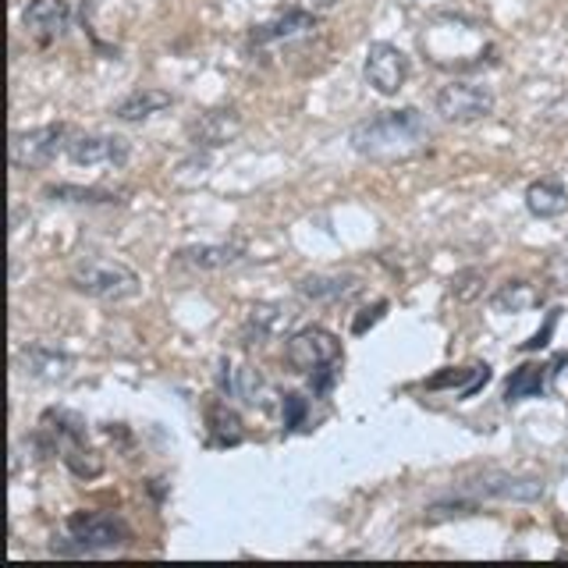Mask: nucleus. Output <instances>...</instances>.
Wrapping results in <instances>:
<instances>
[{"mask_svg":"<svg viewBox=\"0 0 568 568\" xmlns=\"http://www.w3.org/2000/svg\"><path fill=\"white\" fill-rule=\"evenodd\" d=\"M352 150L359 156H408L430 142V124L416 106H398V111L369 114L348 135Z\"/></svg>","mask_w":568,"mask_h":568,"instance_id":"f257e3e1","label":"nucleus"},{"mask_svg":"<svg viewBox=\"0 0 568 568\" xmlns=\"http://www.w3.org/2000/svg\"><path fill=\"white\" fill-rule=\"evenodd\" d=\"M71 288L100 302H129L142 292V281L129 263L114 256H85L71 266Z\"/></svg>","mask_w":568,"mask_h":568,"instance_id":"f03ea898","label":"nucleus"},{"mask_svg":"<svg viewBox=\"0 0 568 568\" xmlns=\"http://www.w3.org/2000/svg\"><path fill=\"white\" fill-rule=\"evenodd\" d=\"M64 532H68V544H53L58 555H89V550H111V547H121L129 544V526L118 515H106V511H75L68 515L64 523Z\"/></svg>","mask_w":568,"mask_h":568,"instance_id":"7ed1b4c3","label":"nucleus"},{"mask_svg":"<svg viewBox=\"0 0 568 568\" xmlns=\"http://www.w3.org/2000/svg\"><path fill=\"white\" fill-rule=\"evenodd\" d=\"M437 114L448 124H476L494 114V93L487 85H473V82H448L437 89L434 97Z\"/></svg>","mask_w":568,"mask_h":568,"instance_id":"20e7f679","label":"nucleus"},{"mask_svg":"<svg viewBox=\"0 0 568 568\" xmlns=\"http://www.w3.org/2000/svg\"><path fill=\"white\" fill-rule=\"evenodd\" d=\"M342 359V342L327 327H302L284 345V363L295 373H316Z\"/></svg>","mask_w":568,"mask_h":568,"instance_id":"39448f33","label":"nucleus"},{"mask_svg":"<svg viewBox=\"0 0 568 568\" xmlns=\"http://www.w3.org/2000/svg\"><path fill=\"white\" fill-rule=\"evenodd\" d=\"M64 146V124H40V129L11 135V168L36 171L47 168L58 150Z\"/></svg>","mask_w":568,"mask_h":568,"instance_id":"423d86ee","label":"nucleus"},{"mask_svg":"<svg viewBox=\"0 0 568 568\" xmlns=\"http://www.w3.org/2000/svg\"><path fill=\"white\" fill-rule=\"evenodd\" d=\"M408 71H413V64H408L405 50H398L395 43H369L366 61H363V75L381 97H395L408 82Z\"/></svg>","mask_w":568,"mask_h":568,"instance_id":"0eeeda50","label":"nucleus"},{"mask_svg":"<svg viewBox=\"0 0 568 568\" xmlns=\"http://www.w3.org/2000/svg\"><path fill=\"white\" fill-rule=\"evenodd\" d=\"M242 129H245V121L235 106H213V111H203L200 118L189 121L185 135L195 150H221L227 142H235Z\"/></svg>","mask_w":568,"mask_h":568,"instance_id":"6e6552de","label":"nucleus"},{"mask_svg":"<svg viewBox=\"0 0 568 568\" xmlns=\"http://www.w3.org/2000/svg\"><path fill=\"white\" fill-rule=\"evenodd\" d=\"M217 387L224 390L227 398H242L245 405H253V408H271V398H274V390L260 377V369L227 359V355L217 363Z\"/></svg>","mask_w":568,"mask_h":568,"instance_id":"1a4fd4ad","label":"nucleus"},{"mask_svg":"<svg viewBox=\"0 0 568 568\" xmlns=\"http://www.w3.org/2000/svg\"><path fill=\"white\" fill-rule=\"evenodd\" d=\"M64 153L75 168H97V164H111L121 168L129 160V139L121 135H75L64 142Z\"/></svg>","mask_w":568,"mask_h":568,"instance_id":"9d476101","label":"nucleus"},{"mask_svg":"<svg viewBox=\"0 0 568 568\" xmlns=\"http://www.w3.org/2000/svg\"><path fill=\"white\" fill-rule=\"evenodd\" d=\"M469 490H479L484 497H497V501H540L544 497V479L537 476H511V473H484L476 476Z\"/></svg>","mask_w":568,"mask_h":568,"instance_id":"9b49d317","label":"nucleus"},{"mask_svg":"<svg viewBox=\"0 0 568 568\" xmlns=\"http://www.w3.org/2000/svg\"><path fill=\"white\" fill-rule=\"evenodd\" d=\"M18 369H22L29 381L61 384L71 373V355L53 345H26V348H18Z\"/></svg>","mask_w":568,"mask_h":568,"instance_id":"f8f14e48","label":"nucleus"},{"mask_svg":"<svg viewBox=\"0 0 568 568\" xmlns=\"http://www.w3.org/2000/svg\"><path fill=\"white\" fill-rule=\"evenodd\" d=\"M295 288L302 298L334 306V302H352L355 295H363V277H355V274H306V277H298Z\"/></svg>","mask_w":568,"mask_h":568,"instance_id":"ddd939ff","label":"nucleus"},{"mask_svg":"<svg viewBox=\"0 0 568 568\" xmlns=\"http://www.w3.org/2000/svg\"><path fill=\"white\" fill-rule=\"evenodd\" d=\"M22 26L43 43L58 40L71 26V4L68 0H29L22 11Z\"/></svg>","mask_w":568,"mask_h":568,"instance_id":"4468645a","label":"nucleus"},{"mask_svg":"<svg viewBox=\"0 0 568 568\" xmlns=\"http://www.w3.org/2000/svg\"><path fill=\"white\" fill-rule=\"evenodd\" d=\"M298 313L292 306H284V302H256V306H248V316H245V334L256 337V342H266V337H281L295 327Z\"/></svg>","mask_w":568,"mask_h":568,"instance_id":"2eb2a0df","label":"nucleus"},{"mask_svg":"<svg viewBox=\"0 0 568 568\" xmlns=\"http://www.w3.org/2000/svg\"><path fill=\"white\" fill-rule=\"evenodd\" d=\"M245 248L235 242H203V245H185L178 253V263L192 266V271H227V266L242 263Z\"/></svg>","mask_w":568,"mask_h":568,"instance_id":"dca6fc26","label":"nucleus"},{"mask_svg":"<svg viewBox=\"0 0 568 568\" xmlns=\"http://www.w3.org/2000/svg\"><path fill=\"white\" fill-rule=\"evenodd\" d=\"M174 106V97L164 93V89H135L132 97H124L114 106V118L124 124H139V121H150L156 114H164Z\"/></svg>","mask_w":568,"mask_h":568,"instance_id":"f3484780","label":"nucleus"},{"mask_svg":"<svg viewBox=\"0 0 568 568\" xmlns=\"http://www.w3.org/2000/svg\"><path fill=\"white\" fill-rule=\"evenodd\" d=\"M526 210L532 213V217H540V221H555L568 210V189L561 182H550V178H544V182H532L526 189Z\"/></svg>","mask_w":568,"mask_h":568,"instance_id":"a211bd4d","label":"nucleus"},{"mask_svg":"<svg viewBox=\"0 0 568 568\" xmlns=\"http://www.w3.org/2000/svg\"><path fill=\"white\" fill-rule=\"evenodd\" d=\"M316 26V14H310V11H288V14H281V18H274V22H263V26H256L253 29V43L256 47H263V43H277V40H288V36H295V32H306V29H313Z\"/></svg>","mask_w":568,"mask_h":568,"instance_id":"6ab92c4d","label":"nucleus"},{"mask_svg":"<svg viewBox=\"0 0 568 568\" xmlns=\"http://www.w3.org/2000/svg\"><path fill=\"white\" fill-rule=\"evenodd\" d=\"M532 306H540V292L529 281H508L490 298L494 313H529Z\"/></svg>","mask_w":568,"mask_h":568,"instance_id":"aec40b11","label":"nucleus"},{"mask_svg":"<svg viewBox=\"0 0 568 568\" xmlns=\"http://www.w3.org/2000/svg\"><path fill=\"white\" fill-rule=\"evenodd\" d=\"M206 423H210L213 444H242V437H245V426H242L239 413L227 408L224 402H213L206 408Z\"/></svg>","mask_w":568,"mask_h":568,"instance_id":"412c9836","label":"nucleus"},{"mask_svg":"<svg viewBox=\"0 0 568 568\" xmlns=\"http://www.w3.org/2000/svg\"><path fill=\"white\" fill-rule=\"evenodd\" d=\"M544 377H547V366L540 363H526L519 366L508 377L505 384V402H523V398H537L544 390Z\"/></svg>","mask_w":568,"mask_h":568,"instance_id":"4be33fe9","label":"nucleus"},{"mask_svg":"<svg viewBox=\"0 0 568 568\" xmlns=\"http://www.w3.org/2000/svg\"><path fill=\"white\" fill-rule=\"evenodd\" d=\"M47 200H58V203H89V206H97V203H124L121 200V192H111V189H82V185H47Z\"/></svg>","mask_w":568,"mask_h":568,"instance_id":"5701e85b","label":"nucleus"},{"mask_svg":"<svg viewBox=\"0 0 568 568\" xmlns=\"http://www.w3.org/2000/svg\"><path fill=\"white\" fill-rule=\"evenodd\" d=\"M64 466L75 473V476H100L103 462L93 448H85V444H71V448H64Z\"/></svg>","mask_w":568,"mask_h":568,"instance_id":"b1692460","label":"nucleus"},{"mask_svg":"<svg viewBox=\"0 0 568 568\" xmlns=\"http://www.w3.org/2000/svg\"><path fill=\"white\" fill-rule=\"evenodd\" d=\"M484 284H487L484 271H476V266H469V271H458V274L452 277V295H455L458 302H473V298L484 295Z\"/></svg>","mask_w":568,"mask_h":568,"instance_id":"393cba45","label":"nucleus"},{"mask_svg":"<svg viewBox=\"0 0 568 568\" xmlns=\"http://www.w3.org/2000/svg\"><path fill=\"white\" fill-rule=\"evenodd\" d=\"M281 413H284V430H302L310 416V398L288 390V395H281Z\"/></svg>","mask_w":568,"mask_h":568,"instance_id":"a878e982","label":"nucleus"},{"mask_svg":"<svg viewBox=\"0 0 568 568\" xmlns=\"http://www.w3.org/2000/svg\"><path fill=\"white\" fill-rule=\"evenodd\" d=\"M476 501H437L426 508V523H440V519H455V515H476Z\"/></svg>","mask_w":568,"mask_h":568,"instance_id":"bb28decb","label":"nucleus"},{"mask_svg":"<svg viewBox=\"0 0 568 568\" xmlns=\"http://www.w3.org/2000/svg\"><path fill=\"white\" fill-rule=\"evenodd\" d=\"M547 277L555 281L558 288H568V245L558 248V253L550 256V263H547Z\"/></svg>","mask_w":568,"mask_h":568,"instance_id":"cd10ccee","label":"nucleus"},{"mask_svg":"<svg viewBox=\"0 0 568 568\" xmlns=\"http://www.w3.org/2000/svg\"><path fill=\"white\" fill-rule=\"evenodd\" d=\"M334 381H337V363H334V366H324V369H316V373H310L313 395H327V390L334 387Z\"/></svg>","mask_w":568,"mask_h":568,"instance_id":"c85d7f7f","label":"nucleus"},{"mask_svg":"<svg viewBox=\"0 0 568 568\" xmlns=\"http://www.w3.org/2000/svg\"><path fill=\"white\" fill-rule=\"evenodd\" d=\"M384 313H387V302L381 298L377 306H373V310H366V316H359V320H355V324H352V331H355V334H366V327H373V324H377V320H381Z\"/></svg>","mask_w":568,"mask_h":568,"instance_id":"c756f323","label":"nucleus"},{"mask_svg":"<svg viewBox=\"0 0 568 568\" xmlns=\"http://www.w3.org/2000/svg\"><path fill=\"white\" fill-rule=\"evenodd\" d=\"M550 327H555V316H550V320H547V327H544L537 337H532V342H526L523 348H526V352H529V348H544V345H547V334H550Z\"/></svg>","mask_w":568,"mask_h":568,"instance_id":"7c9ffc66","label":"nucleus"}]
</instances>
